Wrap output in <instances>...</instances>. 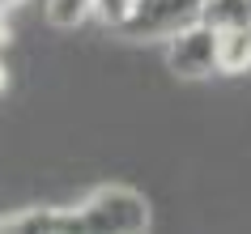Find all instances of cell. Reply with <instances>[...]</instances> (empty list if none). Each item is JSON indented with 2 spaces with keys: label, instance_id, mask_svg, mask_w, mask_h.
Wrapping results in <instances>:
<instances>
[{
  "label": "cell",
  "instance_id": "cell-10",
  "mask_svg": "<svg viewBox=\"0 0 251 234\" xmlns=\"http://www.w3.org/2000/svg\"><path fill=\"white\" fill-rule=\"evenodd\" d=\"M13 4H22V0H0V13H9Z\"/></svg>",
  "mask_w": 251,
  "mask_h": 234
},
{
  "label": "cell",
  "instance_id": "cell-12",
  "mask_svg": "<svg viewBox=\"0 0 251 234\" xmlns=\"http://www.w3.org/2000/svg\"><path fill=\"white\" fill-rule=\"evenodd\" d=\"M247 26H251V17H247Z\"/></svg>",
  "mask_w": 251,
  "mask_h": 234
},
{
  "label": "cell",
  "instance_id": "cell-9",
  "mask_svg": "<svg viewBox=\"0 0 251 234\" xmlns=\"http://www.w3.org/2000/svg\"><path fill=\"white\" fill-rule=\"evenodd\" d=\"M4 85H9V68H4V60H0V94H4Z\"/></svg>",
  "mask_w": 251,
  "mask_h": 234
},
{
  "label": "cell",
  "instance_id": "cell-5",
  "mask_svg": "<svg viewBox=\"0 0 251 234\" xmlns=\"http://www.w3.org/2000/svg\"><path fill=\"white\" fill-rule=\"evenodd\" d=\"M251 68V26L222 30L217 43V73H247Z\"/></svg>",
  "mask_w": 251,
  "mask_h": 234
},
{
  "label": "cell",
  "instance_id": "cell-7",
  "mask_svg": "<svg viewBox=\"0 0 251 234\" xmlns=\"http://www.w3.org/2000/svg\"><path fill=\"white\" fill-rule=\"evenodd\" d=\"M43 9H47V22L51 26L73 30V26H81V22L94 17V0H47Z\"/></svg>",
  "mask_w": 251,
  "mask_h": 234
},
{
  "label": "cell",
  "instance_id": "cell-4",
  "mask_svg": "<svg viewBox=\"0 0 251 234\" xmlns=\"http://www.w3.org/2000/svg\"><path fill=\"white\" fill-rule=\"evenodd\" d=\"M77 234V217L73 208L60 205H34V208H13V213H0V234Z\"/></svg>",
  "mask_w": 251,
  "mask_h": 234
},
{
  "label": "cell",
  "instance_id": "cell-2",
  "mask_svg": "<svg viewBox=\"0 0 251 234\" xmlns=\"http://www.w3.org/2000/svg\"><path fill=\"white\" fill-rule=\"evenodd\" d=\"M217 43H222V30H213L209 22H187L183 30L166 34V60H171V73L187 81L213 77L217 73Z\"/></svg>",
  "mask_w": 251,
  "mask_h": 234
},
{
  "label": "cell",
  "instance_id": "cell-6",
  "mask_svg": "<svg viewBox=\"0 0 251 234\" xmlns=\"http://www.w3.org/2000/svg\"><path fill=\"white\" fill-rule=\"evenodd\" d=\"M251 17V0H204L200 9V22H209L213 30H238L247 26Z\"/></svg>",
  "mask_w": 251,
  "mask_h": 234
},
{
  "label": "cell",
  "instance_id": "cell-1",
  "mask_svg": "<svg viewBox=\"0 0 251 234\" xmlns=\"http://www.w3.org/2000/svg\"><path fill=\"white\" fill-rule=\"evenodd\" d=\"M77 217V234L90 230H106V234H141L153 221V208L141 192L132 187H98L90 192L81 205H73Z\"/></svg>",
  "mask_w": 251,
  "mask_h": 234
},
{
  "label": "cell",
  "instance_id": "cell-11",
  "mask_svg": "<svg viewBox=\"0 0 251 234\" xmlns=\"http://www.w3.org/2000/svg\"><path fill=\"white\" fill-rule=\"evenodd\" d=\"M0 17H4V13H0ZM4 34H9V30H4V22H0V43H4Z\"/></svg>",
  "mask_w": 251,
  "mask_h": 234
},
{
  "label": "cell",
  "instance_id": "cell-8",
  "mask_svg": "<svg viewBox=\"0 0 251 234\" xmlns=\"http://www.w3.org/2000/svg\"><path fill=\"white\" fill-rule=\"evenodd\" d=\"M132 4H136V0H94V17H102L106 26L119 30V22L132 13Z\"/></svg>",
  "mask_w": 251,
  "mask_h": 234
},
{
  "label": "cell",
  "instance_id": "cell-3",
  "mask_svg": "<svg viewBox=\"0 0 251 234\" xmlns=\"http://www.w3.org/2000/svg\"><path fill=\"white\" fill-rule=\"evenodd\" d=\"M204 0H136L132 13L119 22L124 34L132 39H166L175 30H183L187 22H196Z\"/></svg>",
  "mask_w": 251,
  "mask_h": 234
}]
</instances>
